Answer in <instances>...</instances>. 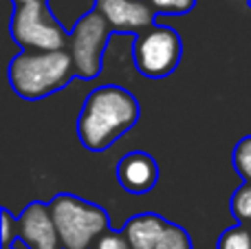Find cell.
<instances>
[{"label":"cell","instance_id":"1","mask_svg":"<svg viewBox=\"0 0 251 249\" xmlns=\"http://www.w3.org/2000/svg\"><path fill=\"white\" fill-rule=\"evenodd\" d=\"M139 119V101L122 86H100L86 97L77 119L79 141L88 150H106Z\"/></svg>","mask_w":251,"mask_h":249},{"label":"cell","instance_id":"2","mask_svg":"<svg viewBox=\"0 0 251 249\" xmlns=\"http://www.w3.org/2000/svg\"><path fill=\"white\" fill-rule=\"evenodd\" d=\"M73 75L69 51H22L9 64V84L25 100H42L57 93Z\"/></svg>","mask_w":251,"mask_h":249},{"label":"cell","instance_id":"3","mask_svg":"<svg viewBox=\"0 0 251 249\" xmlns=\"http://www.w3.org/2000/svg\"><path fill=\"white\" fill-rule=\"evenodd\" d=\"M49 207L60 234L62 249H95L100 238L110 232L106 210L79 197L57 194Z\"/></svg>","mask_w":251,"mask_h":249},{"label":"cell","instance_id":"4","mask_svg":"<svg viewBox=\"0 0 251 249\" xmlns=\"http://www.w3.org/2000/svg\"><path fill=\"white\" fill-rule=\"evenodd\" d=\"M11 35L25 51H69L71 35L47 2L18 4L11 16Z\"/></svg>","mask_w":251,"mask_h":249},{"label":"cell","instance_id":"5","mask_svg":"<svg viewBox=\"0 0 251 249\" xmlns=\"http://www.w3.org/2000/svg\"><path fill=\"white\" fill-rule=\"evenodd\" d=\"M110 25L100 11H88L75 22L69 38V55L73 60L75 75L93 79L100 75L104 49L110 38Z\"/></svg>","mask_w":251,"mask_h":249},{"label":"cell","instance_id":"6","mask_svg":"<svg viewBox=\"0 0 251 249\" xmlns=\"http://www.w3.org/2000/svg\"><path fill=\"white\" fill-rule=\"evenodd\" d=\"M134 64L146 77H168L181 62V38L170 26H150L134 40Z\"/></svg>","mask_w":251,"mask_h":249},{"label":"cell","instance_id":"7","mask_svg":"<svg viewBox=\"0 0 251 249\" xmlns=\"http://www.w3.org/2000/svg\"><path fill=\"white\" fill-rule=\"evenodd\" d=\"M18 238L26 249H62L51 207L29 203L18 216Z\"/></svg>","mask_w":251,"mask_h":249},{"label":"cell","instance_id":"8","mask_svg":"<svg viewBox=\"0 0 251 249\" xmlns=\"http://www.w3.org/2000/svg\"><path fill=\"white\" fill-rule=\"evenodd\" d=\"M95 11L117 31L143 33L154 25V9L148 0H95Z\"/></svg>","mask_w":251,"mask_h":249},{"label":"cell","instance_id":"9","mask_svg":"<svg viewBox=\"0 0 251 249\" xmlns=\"http://www.w3.org/2000/svg\"><path fill=\"white\" fill-rule=\"evenodd\" d=\"M117 181L130 194H146L159 181V166L146 152H130L119 161Z\"/></svg>","mask_w":251,"mask_h":249},{"label":"cell","instance_id":"10","mask_svg":"<svg viewBox=\"0 0 251 249\" xmlns=\"http://www.w3.org/2000/svg\"><path fill=\"white\" fill-rule=\"evenodd\" d=\"M168 221L156 214H139L132 216L124 225L122 232L130 241L132 249H154L156 243L163 236V232L168 229Z\"/></svg>","mask_w":251,"mask_h":249},{"label":"cell","instance_id":"11","mask_svg":"<svg viewBox=\"0 0 251 249\" xmlns=\"http://www.w3.org/2000/svg\"><path fill=\"white\" fill-rule=\"evenodd\" d=\"M218 249H251V227L249 225H236V227L223 232Z\"/></svg>","mask_w":251,"mask_h":249},{"label":"cell","instance_id":"12","mask_svg":"<svg viewBox=\"0 0 251 249\" xmlns=\"http://www.w3.org/2000/svg\"><path fill=\"white\" fill-rule=\"evenodd\" d=\"M154 249H192L190 234H187L183 227H178V225L170 223Z\"/></svg>","mask_w":251,"mask_h":249},{"label":"cell","instance_id":"13","mask_svg":"<svg viewBox=\"0 0 251 249\" xmlns=\"http://www.w3.org/2000/svg\"><path fill=\"white\" fill-rule=\"evenodd\" d=\"M231 210L243 225L251 223V183H243L231 199Z\"/></svg>","mask_w":251,"mask_h":249},{"label":"cell","instance_id":"14","mask_svg":"<svg viewBox=\"0 0 251 249\" xmlns=\"http://www.w3.org/2000/svg\"><path fill=\"white\" fill-rule=\"evenodd\" d=\"M234 166L238 174L245 179V183H251V137L238 141L234 150Z\"/></svg>","mask_w":251,"mask_h":249},{"label":"cell","instance_id":"15","mask_svg":"<svg viewBox=\"0 0 251 249\" xmlns=\"http://www.w3.org/2000/svg\"><path fill=\"white\" fill-rule=\"evenodd\" d=\"M150 7L159 13H168V16H181L194 9L196 0H148Z\"/></svg>","mask_w":251,"mask_h":249},{"label":"cell","instance_id":"16","mask_svg":"<svg viewBox=\"0 0 251 249\" xmlns=\"http://www.w3.org/2000/svg\"><path fill=\"white\" fill-rule=\"evenodd\" d=\"M95 249H132V245H130V241L126 238L124 232H113V229H110L108 234H104V236L100 238Z\"/></svg>","mask_w":251,"mask_h":249},{"label":"cell","instance_id":"17","mask_svg":"<svg viewBox=\"0 0 251 249\" xmlns=\"http://www.w3.org/2000/svg\"><path fill=\"white\" fill-rule=\"evenodd\" d=\"M16 236L18 238V219L13 221L9 210H2V243H4V249L11 247V238Z\"/></svg>","mask_w":251,"mask_h":249},{"label":"cell","instance_id":"18","mask_svg":"<svg viewBox=\"0 0 251 249\" xmlns=\"http://www.w3.org/2000/svg\"><path fill=\"white\" fill-rule=\"evenodd\" d=\"M29 2H47V0H13V4H29Z\"/></svg>","mask_w":251,"mask_h":249},{"label":"cell","instance_id":"19","mask_svg":"<svg viewBox=\"0 0 251 249\" xmlns=\"http://www.w3.org/2000/svg\"><path fill=\"white\" fill-rule=\"evenodd\" d=\"M7 249H18V243H16V245H13V247H7Z\"/></svg>","mask_w":251,"mask_h":249}]
</instances>
